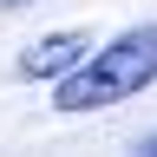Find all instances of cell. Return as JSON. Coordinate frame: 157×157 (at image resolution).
<instances>
[{"mask_svg":"<svg viewBox=\"0 0 157 157\" xmlns=\"http://www.w3.org/2000/svg\"><path fill=\"white\" fill-rule=\"evenodd\" d=\"M92 52H98V46H92L85 26H59V33H46V39H33V46L13 59V72L33 78V85H39V78H46V85H59V78H72Z\"/></svg>","mask_w":157,"mask_h":157,"instance_id":"cell-2","label":"cell"},{"mask_svg":"<svg viewBox=\"0 0 157 157\" xmlns=\"http://www.w3.org/2000/svg\"><path fill=\"white\" fill-rule=\"evenodd\" d=\"M151 85H157V20L124 26L111 46H98L72 78H59V85H52V111H66V118L111 111V105H124V98L151 92Z\"/></svg>","mask_w":157,"mask_h":157,"instance_id":"cell-1","label":"cell"},{"mask_svg":"<svg viewBox=\"0 0 157 157\" xmlns=\"http://www.w3.org/2000/svg\"><path fill=\"white\" fill-rule=\"evenodd\" d=\"M131 157H157V131H151V137H144V144H137Z\"/></svg>","mask_w":157,"mask_h":157,"instance_id":"cell-3","label":"cell"},{"mask_svg":"<svg viewBox=\"0 0 157 157\" xmlns=\"http://www.w3.org/2000/svg\"><path fill=\"white\" fill-rule=\"evenodd\" d=\"M0 7H26V0H0Z\"/></svg>","mask_w":157,"mask_h":157,"instance_id":"cell-4","label":"cell"}]
</instances>
